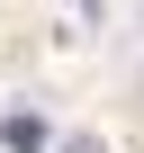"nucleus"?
I'll return each instance as SVG.
<instances>
[{"label":"nucleus","mask_w":144,"mask_h":153,"mask_svg":"<svg viewBox=\"0 0 144 153\" xmlns=\"http://www.w3.org/2000/svg\"><path fill=\"white\" fill-rule=\"evenodd\" d=\"M0 144H9V153H45V117H0Z\"/></svg>","instance_id":"1"}]
</instances>
